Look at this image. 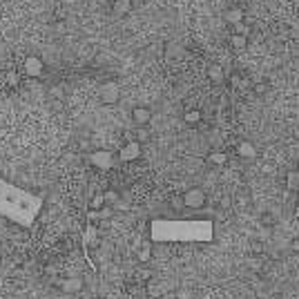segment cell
Returning a JSON list of instances; mask_svg holds the SVG:
<instances>
[{
  "instance_id": "cell-1",
  "label": "cell",
  "mask_w": 299,
  "mask_h": 299,
  "mask_svg": "<svg viewBox=\"0 0 299 299\" xmlns=\"http://www.w3.org/2000/svg\"><path fill=\"white\" fill-rule=\"evenodd\" d=\"M214 223L210 219H154L150 223V241L156 243H210Z\"/></svg>"
},
{
  "instance_id": "cell-2",
  "label": "cell",
  "mask_w": 299,
  "mask_h": 299,
  "mask_svg": "<svg viewBox=\"0 0 299 299\" xmlns=\"http://www.w3.org/2000/svg\"><path fill=\"white\" fill-rule=\"evenodd\" d=\"M43 210V196L31 194L0 177V217L20 228H31Z\"/></svg>"
},
{
  "instance_id": "cell-3",
  "label": "cell",
  "mask_w": 299,
  "mask_h": 299,
  "mask_svg": "<svg viewBox=\"0 0 299 299\" xmlns=\"http://www.w3.org/2000/svg\"><path fill=\"white\" fill-rule=\"evenodd\" d=\"M181 201H183L185 208H192V210L203 208V205H205V192L201 190V187H190V190L183 194Z\"/></svg>"
},
{
  "instance_id": "cell-4",
  "label": "cell",
  "mask_w": 299,
  "mask_h": 299,
  "mask_svg": "<svg viewBox=\"0 0 299 299\" xmlns=\"http://www.w3.org/2000/svg\"><path fill=\"white\" fill-rule=\"evenodd\" d=\"M89 163L96 165L98 170H110L112 165H114V156L105 150H98V152H92V154H89Z\"/></svg>"
},
{
  "instance_id": "cell-5",
  "label": "cell",
  "mask_w": 299,
  "mask_h": 299,
  "mask_svg": "<svg viewBox=\"0 0 299 299\" xmlns=\"http://www.w3.org/2000/svg\"><path fill=\"white\" fill-rule=\"evenodd\" d=\"M119 96H120V89L116 83H105L101 87V101L105 103V105H114V103L119 101Z\"/></svg>"
},
{
  "instance_id": "cell-6",
  "label": "cell",
  "mask_w": 299,
  "mask_h": 299,
  "mask_svg": "<svg viewBox=\"0 0 299 299\" xmlns=\"http://www.w3.org/2000/svg\"><path fill=\"white\" fill-rule=\"evenodd\" d=\"M138 156H141V143L129 141V143H125V147L120 150L119 159L120 161H134V159H138Z\"/></svg>"
},
{
  "instance_id": "cell-7",
  "label": "cell",
  "mask_w": 299,
  "mask_h": 299,
  "mask_svg": "<svg viewBox=\"0 0 299 299\" xmlns=\"http://www.w3.org/2000/svg\"><path fill=\"white\" fill-rule=\"evenodd\" d=\"M132 120L138 125V127H145V125L152 120V112H150V107H143V105L134 107V110H132Z\"/></svg>"
},
{
  "instance_id": "cell-8",
  "label": "cell",
  "mask_w": 299,
  "mask_h": 299,
  "mask_svg": "<svg viewBox=\"0 0 299 299\" xmlns=\"http://www.w3.org/2000/svg\"><path fill=\"white\" fill-rule=\"evenodd\" d=\"M83 279L80 277H69V279H62L60 281V290L65 295H76V293H80L83 290Z\"/></svg>"
},
{
  "instance_id": "cell-9",
  "label": "cell",
  "mask_w": 299,
  "mask_h": 299,
  "mask_svg": "<svg viewBox=\"0 0 299 299\" xmlns=\"http://www.w3.org/2000/svg\"><path fill=\"white\" fill-rule=\"evenodd\" d=\"M243 18H245V13H243V9H241V7H230V9H226V13H223V20H226L230 27L241 25Z\"/></svg>"
},
{
  "instance_id": "cell-10",
  "label": "cell",
  "mask_w": 299,
  "mask_h": 299,
  "mask_svg": "<svg viewBox=\"0 0 299 299\" xmlns=\"http://www.w3.org/2000/svg\"><path fill=\"white\" fill-rule=\"evenodd\" d=\"M25 71L29 76H38L40 71H43V60H40V58H34V56L27 58V60H25Z\"/></svg>"
},
{
  "instance_id": "cell-11",
  "label": "cell",
  "mask_w": 299,
  "mask_h": 299,
  "mask_svg": "<svg viewBox=\"0 0 299 299\" xmlns=\"http://www.w3.org/2000/svg\"><path fill=\"white\" fill-rule=\"evenodd\" d=\"M237 152H239V156H243V159H254V156H257V150H254V145L250 141H241Z\"/></svg>"
},
{
  "instance_id": "cell-12",
  "label": "cell",
  "mask_w": 299,
  "mask_h": 299,
  "mask_svg": "<svg viewBox=\"0 0 299 299\" xmlns=\"http://www.w3.org/2000/svg\"><path fill=\"white\" fill-rule=\"evenodd\" d=\"M230 45L235 49H245V45H248V34H241V31L235 29V34L230 36Z\"/></svg>"
},
{
  "instance_id": "cell-13",
  "label": "cell",
  "mask_w": 299,
  "mask_h": 299,
  "mask_svg": "<svg viewBox=\"0 0 299 299\" xmlns=\"http://www.w3.org/2000/svg\"><path fill=\"white\" fill-rule=\"evenodd\" d=\"M129 9H132V0H114V4H112V11L116 16H125Z\"/></svg>"
},
{
  "instance_id": "cell-14",
  "label": "cell",
  "mask_w": 299,
  "mask_h": 299,
  "mask_svg": "<svg viewBox=\"0 0 299 299\" xmlns=\"http://www.w3.org/2000/svg\"><path fill=\"white\" fill-rule=\"evenodd\" d=\"M223 67L221 65H210L208 67V78L212 80V83H223Z\"/></svg>"
},
{
  "instance_id": "cell-15",
  "label": "cell",
  "mask_w": 299,
  "mask_h": 299,
  "mask_svg": "<svg viewBox=\"0 0 299 299\" xmlns=\"http://www.w3.org/2000/svg\"><path fill=\"white\" fill-rule=\"evenodd\" d=\"M286 183H288L290 190H293V187H299V172L297 170H290L288 177H286Z\"/></svg>"
},
{
  "instance_id": "cell-16",
  "label": "cell",
  "mask_w": 299,
  "mask_h": 299,
  "mask_svg": "<svg viewBox=\"0 0 299 299\" xmlns=\"http://www.w3.org/2000/svg\"><path fill=\"white\" fill-rule=\"evenodd\" d=\"M103 199H105V205H116L119 203V192L107 190V192H103Z\"/></svg>"
},
{
  "instance_id": "cell-17",
  "label": "cell",
  "mask_w": 299,
  "mask_h": 299,
  "mask_svg": "<svg viewBox=\"0 0 299 299\" xmlns=\"http://www.w3.org/2000/svg\"><path fill=\"white\" fill-rule=\"evenodd\" d=\"M185 123H190V125H194V123H199L201 120V112H196V110H190V112H185Z\"/></svg>"
},
{
  "instance_id": "cell-18",
  "label": "cell",
  "mask_w": 299,
  "mask_h": 299,
  "mask_svg": "<svg viewBox=\"0 0 299 299\" xmlns=\"http://www.w3.org/2000/svg\"><path fill=\"white\" fill-rule=\"evenodd\" d=\"M228 161V156L223 154V152H212L210 154V163H214V165H223Z\"/></svg>"
},
{
  "instance_id": "cell-19",
  "label": "cell",
  "mask_w": 299,
  "mask_h": 299,
  "mask_svg": "<svg viewBox=\"0 0 299 299\" xmlns=\"http://www.w3.org/2000/svg\"><path fill=\"white\" fill-rule=\"evenodd\" d=\"M85 241H87L89 245L96 243V228L94 226H87V230H85Z\"/></svg>"
},
{
  "instance_id": "cell-20",
  "label": "cell",
  "mask_w": 299,
  "mask_h": 299,
  "mask_svg": "<svg viewBox=\"0 0 299 299\" xmlns=\"http://www.w3.org/2000/svg\"><path fill=\"white\" fill-rule=\"evenodd\" d=\"M103 205H105V199H103V194H94L92 203H89V208L92 210H101Z\"/></svg>"
},
{
  "instance_id": "cell-21",
  "label": "cell",
  "mask_w": 299,
  "mask_h": 299,
  "mask_svg": "<svg viewBox=\"0 0 299 299\" xmlns=\"http://www.w3.org/2000/svg\"><path fill=\"white\" fill-rule=\"evenodd\" d=\"M150 254H152L150 243H143L141 250H138V259H141V261H147V259H150Z\"/></svg>"
},
{
  "instance_id": "cell-22",
  "label": "cell",
  "mask_w": 299,
  "mask_h": 299,
  "mask_svg": "<svg viewBox=\"0 0 299 299\" xmlns=\"http://www.w3.org/2000/svg\"><path fill=\"white\" fill-rule=\"evenodd\" d=\"M295 214H297V219H299V201H297V210H295Z\"/></svg>"
},
{
  "instance_id": "cell-23",
  "label": "cell",
  "mask_w": 299,
  "mask_h": 299,
  "mask_svg": "<svg viewBox=\"0 0 299 299\" xmlns=\"http://www.w3.org/2000/svg\"><path fill=\"white\" fill-rule=\"evenodd\" d=\"M179 299H190V297H185V295H181V297H179Z\"/></svg>"
}]
</instances>
